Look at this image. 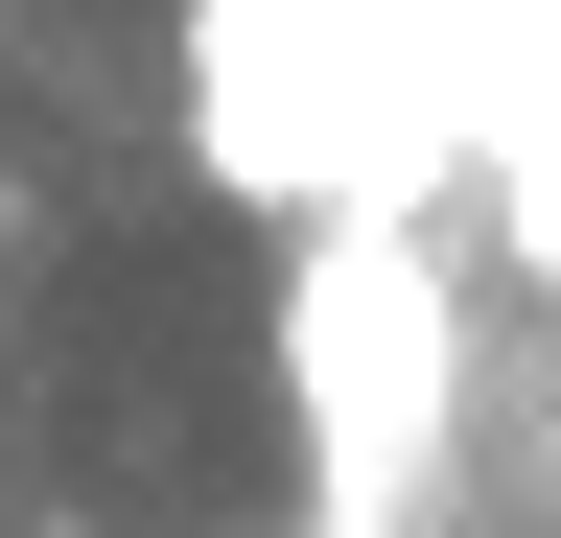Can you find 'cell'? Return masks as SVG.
I'll return each instance as SVG.
<instances>
[{"mask_svg": "<svg viewBox=\"0 0 561 538\" xmlns=\"http://www.w3.org/2000/svg\"><path fill=\"white\" fill-rule=\"evenodd\" d=\"M187 141L280 234L421 211L491 141V24L468 0H187Z\"/></svg>", "mask_w": 561, "mask_h": 538, "instance_id": "6da1fadb", "label": "cell"}, {"mask_svg": "<svg viewBox=\"0 0 561 538\" xmlns=\"http://www.w3.org/2000/svg\"><path fill=\"white\" fill-rule=\"evenodd\" d=\"M280 398H305V468H328V538H421L468 445V305H445V234L421 211H351L280 257Z\"/></svg>", "mask_w": 561, "mask_h": 538, "instance_id": "7a4b0ae2", "label": "cell"}]
</instances>
